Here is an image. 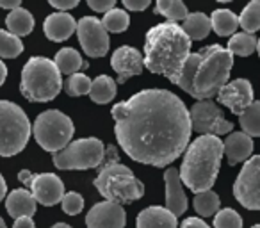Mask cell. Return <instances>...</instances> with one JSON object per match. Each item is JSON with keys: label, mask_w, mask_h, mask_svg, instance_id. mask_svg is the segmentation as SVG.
Masks as SVG:
<instances>
[{"label": "cell", "mask_w": 260, "mask_h": 228, "mask_svg": "<svg viewBox=\"0 0 260 228\" xmlns=\"http://www.w3.org/2000/svg\"><path fill=\"white\" fill-rule=\"evenodd\" d=\"M125 210L121 205L112 202H100L87 212V228H125Z\"/></svg>", "instance_id": "obj_15"}, {"label": "cell", "mask_w": 260, "mask_h": 228, "mask_svg": "<svg viewBox=\"0 0 260 228\" xmlns=\"http://www.w3.org/2000/svg\"><path fill=\"white\" fill-rule=\"evenodd\" d=\"M234 55L221 45H210L189 55L175 84L187 94L202 100H212L228 84Z\"/></svg>", "instance_id": "obj_2"}, {"label": "cell", "mask_w": 260, "mask_h": 228, "mask_svg": "<svg viewBox=\"0 0 260 228\" xmlns=\"http://www.w3.org/2000/svg\"><path fill=\"white\" fill-rule=\"evenodd\" d=\"M251 228H260V224H255V226H251Z\"/></svg>", "instance_id": "obj_48"}, {"label": "cell", "mask_w": 260, "mask_h": 228, "mask_svg": "<svg viewBox=\"0 0 260 228\" xmlns=\"http://www.w3.org/2000/svg\"><path fill=\"white\" fill-rule=\"evenodd\" d=\"M111 66L118 73V82L123 84L134 75H141L145 68V59L141 57V52L134 47H119L112 54Z\"/></svg>", "instance_id": "obj_16"}, {"label": "cell", "mask_w": 260, "mask_h": 228, "mask_svg": "<svg viewBox=\"0 0 260 228\" xmlns=\"http://www.w3.org/2000/svg\"><path fill=\"white\" fill-rule=\"evenodd\" d=\"M219 104L226 105L234 114L241 116L242 112L253 104V87L251 82L246 79H235L228 82L217 94Z\"/></svg>", "instance_id": "obj_14"}, {"label": "cell", "mask_w": 260, "mask_h": 228, "mask_svg": "<svg viewBox=\"0 0 260 228\" xmlns=\"http://www.w3.org/2000/svg\"><path fill=\"white\" fill-rule=\"evenodd\" d=\"M87 6H89L93 11H98V13H109L112 11V9L116 8V0H89L87 2Z\"/></svg>", "instance_id": "obj_37"}, {"label": "cell", "mask_w": 260, "mask_h": 228, "mask_svg": "<svg viewBox=\"0 0 260 228\" xmlns=\"http://www.w3.org/2000/svg\"><path fill=\"white\" fill-rule=\"evenodd\" d=\"M214 228H242V217L234 209H221L214 216Z\"/></svg>", "instance_id": "obj_35"}, {"label": "cell", "mask_w": 260, "mask_h": 228, "mask_svg": "<svg viewBox=\"0 0 260 228\" xmlns=\"http://www.w3.org/2000/svg\"><path fill=\"white\" fill-rule=\"evenodd\" d=\"M194 210L203 217H209V216H214V214L219 212V205H221V200L216 192L210 189V191H205V192H198L194 196Z\"/></svg>", "instance_id": "obj_30"}, {"label": "cell", "mask_w": 260, "mask_h": 228, "mask_svg": "<svg viewBox=\"0 0 260 228\" xmlns=\"http://www.w3.org/2000/svg\"><path fill=\"white\" fill-rule=\"evenodd\" d=\"M191 55V40L178 23L164 22L146 32L145 66L152 73L177 82Z\"/></svg>", "instance_id": "obj_3"}, {"label": "cell", "mask_w": 260, "mask_h": 228, "mask_svg": "<svg viewBox=\"0 0 260 228\" xmlns=\"http://www.w3.org/2000/svg\"><path fill=\"white\" fill-rule=\"evenodd\" d=\"M212 30L217 36H234L239 29V16L230 9H216L210 16Z\"/></svg>", "instance_id": "obj_24"}, {"label": "cell", "mask_w": 260, "mask_h": 228, "mask_svg": "<svg viewBox=\"0 0 260 228\" xmlns=\"http://www.w3.org/2000/svg\"><path fill=\"white\" fill-rule=\"evenodd\" d=\"M155 11L159 15L166 16L168 22L171 23H177L189 16L187 8H185V4L180 2V0H159L155 4Z\"/></svg>", "instance_id": "obj_29"}, {"label": "cell", "mask_w": 260, "mask_h": 228, "mask_svg": "<svg viewBox=\"0 0 260 228\" xmlns=\"http://www.w3.org/2000/svg\"><path fill=\"white\" fill-rule=\"evenodd\" d=\"M91 86H93V80L79 72L68 77V80L64 82V91L70 96H82V94H89Z\"/></svg>", "instance_id": "obj_34"}, {"label": "cell", "mask_w": 260, "mask_h": 228, "mask_svg": "<svg viewBox=\"0 0 260 228\" xmlns=\"http://www.w3.org/2000/svg\"><path fill=\"white\" fill-rule=\"evenodd\" d=\"M18 178L23 185H27L38 203L45 207L57 205L64 198V184L55 173H32L29 170H22Z\"/></svg>", "instance_id": "obj_10"}, {"label": "cell", "mask_w": 260, "mask_h": 228, "mask_svg": "<svg viewBox=\"0 0 260 228\" xmlns=\"http://www.w3.org/2000/svg\"><path fill=\"white\" fill-rule=\"evenodd\" d=\"M43 30L48 40L59 43V41H66L73 32H77V22L70 13L55 11L47 16Z\"/></svg>", "instance_id": "obj_18"}, {"label": "cell", "mask_w": 260, "mask_h": 228, "mask_svg": "<svg viewBox=\"0 0 260 228\" xmlns=\"http://www.w3.org/2000/svg\"><path fill=\"white\" fill-rule=\"evenodd\" d=\"M36 198L29 189H15L8 194L6 198V209H8L9 216L20 219V217H32L36 212Z\"/></svg>", "instance_id": "obj_21"}, {"label": "cell", "mask_w": 260, "mask_h": 228, "mask_svg": "<svg viewBox=\"0 0 260 228\" xmlns=\"http://www.w3.org/2000/svg\"><path fill=\"white\" fill-rule=\"evenodd\" d=\"M182 29H184V32L187 34L191 41H200L209 36L212 23H210V18L205 13H189V16L184 20Z\"/></svg>", "instance_id": "obj_22"}, {"label": "cell", "mask_w": 260, "mask_h": 228, "mask_svg": "<svg viewBox=\"0 0 260 228\" xmlns=\"http://www.w3.org/2000/svg\"><path fill=\"white\" fill-rule=\"evenodd\" d=\"M180 228H210V226L203 219H200V217H187L180 224Z\"/></svg>", "instance_id": "obj_40"}, {"label": "cell", "mask_w": 260, "mask_h": 228, "mask_svg": "<svg viewBox=\"0 0 260 228\" xmlns=\"http://www.w3.org/2000/svg\"><path fill=\"white\" fill-rule=\"evenodd\" d=\"M30 121L20 105L0 100V157L18 155L30 138Z\"/></svg>", "instance_id": "obj_7"}, {"label": "cell", "mask_w": 260, "mask_h": 228, "mask_svg": "<svg viewBox=\"0 0 260 228\" xmlns=\"http://www.w3.org/2000/svg\"><path fill=\"white\" fill-rule=\"evenodd\" d=\"M239 25L244 32L253 34L260 29V0H253L239 15Z\"/></svg>", "instance_id": "obj_31"}, {"label": "cell", "mask_w": 260, "mask_h": 228, "mask_svg": "<svg viewBox=\"0 0 260 228\" xmlns=\"http://www.w3.org/2000/svg\"><path fill=\"white\" fill-rule=\"evenodd\" d=\"M52 228H72V226H70V224H66V223H55Z\"/></svg>", "instance_id": "obj_45"}, {"label": "cell", "mask_w": 260, "mask_h": 228, "mask_svg": "<svg viewBox=\"0 0 260 228\" xmlns=\"http://www.w3.org/2000/svg\"><path fill=\"white\" fill-rule=\"evenodd\" d=\"M256 52H258V57H260V40H258V45H256Z\"/></svg>", "instance_id": "obj_47"}, {"label": "cell", "mask_w": 260, "mask_h": 228, "mask_svg": "<svg viewBox=\"0 0 260 228\" xmlns=\"http://www.w3.org/2000/svg\"><path fill=\"white\" fill-rule=\"evenodd\" d=\"M77 36L89 57H104L109 52V34L102 25V20L94 16H84L77 22Z\"/></svg>", "instance_id": "obj_13"}, {"label": "cell", "mask_w": 260, "mask_h": 228, "mask_svg": "<svg viewBox=\"0 0 260 228\" xmlns=\"http://www.w3.org/2000/svg\"><path fill=\"white\" fill-rule=\"evenodd\" d=\"M164 182H166V209L171 210L175 216H182L187 210V196L182 187L180 171L170 168L164 171Z\"/></svg>", "instance_id": "obj_17"}, {"label": "cell", "mask_w": 260, "mask_h": 228, "mask_svg": "<svg viewBox=\"0 0 260 228\" xmlns=\"http://www.w3.org/2000/svg\"><path fill=\"white\" fill-rule=\"evenodd\" d=\"M23 52V43L18 36L0 29V57L15 59Z\"/></svg>", "instance_id": "obj_33"}, {"label": "cell", "mask_w": 260, "mask_h": 228, "mask_svg": "<svg viewBox=\"0 0 260 228\" xmlns=\"http://www.w3.org/2000/svg\"><path fill=\"white\" fill-rule=\"evenodd\" d=\"M6 77H8V68L2 61H0V86L6 82Z\"/></svg>", "instance_id": "obj_44"}, {"label": "cell", "mask_w": 260, "mask_h": 228, "mask_svg": "<svg viewBox=\"0 0 260 228\" xmlns=\"http://www.w3.org/2000/svg\"><path fill=\"white\" fill-rule=\"evenodd\" d=\"M55 66L59 68L61 73H66V75H75L79 73L80 68H87V62L82 61L80 54L75 50V48H61V50L55 54V59H54Z\"/></svg>", "instance_id": "obj_25"}, {"label": "cell", "mask_w": 260, "mask_h": 228, "mask_svg": "<svg viewBox=\"0 0 260 228\" xmlns=\"http://www.w3.org/2000/svg\"><path fill=\"white\" fill-rule=\"evenodd\" d=\"M6 192H8V185H6V180L4 177L0 175V202L6 198Z\"/></svg>", "instance_id": "obj_43"}, {"label": "cell", "mask_w": 260, "mask_h": 228, "mask_svg": "<svg viewBox=\"0 0 260 228\" xmlns=\"http://www.w3.org/2000/svg\"><path fill=\"white\" fill-rule=\"evenodd\" d=\"M104 160L105 146L96 138L77 139L59 153H54V164L59 170H93L102 166Z\"/></svg>", "instance_id": "obj_9"}, {"label": "cell", "mask_w": 260, "mask_h": 228, "mask_svg": "<svg viewBox=\"0 0 260 228\" xmlns=\"http://www.w3.org/2000/svg\"><path fill=\"white\" fill-rule=\"evenodd\" d=\"M114 134L136 162L166 168L184 153L192 125L185 104L168 89H143L112 107Z\"/></svg>", "instance_id": "obj_1"}, {"label": "cell", "mask_w": 260, "mask_h": 228, "mask_svg": "<svg viewBox=\"0 0 260 228\" xmlns=\"http://www.w3.org/2000/svg\"><path fill=\"white\" fill-rule=\"evenodd\" d=\"M239 123L244 134L249 138H260V102H253L241 116H239Z\"/></svg>", "instance_id": "obj_28"}, {"label": "cell", "mask_w": 260, "mask_h": 228, "mask_svg": "<svg viewBox=\"0 0 260 228\" xmlns=\"http://www.w3.org/2000/svg\"><path fill=\"white\" fill-rule=\"evenodd\" d=\"M61 205H62V210H64L68 216H77V214H80L84 209V198L79 194V192L70 191L64 194Z\"/></svg>", "instance_id": "obj_36"}, {"label": "cell", "mask_w": 260, "mask_h": 228, "mask_svg": "<svg viewBox=\"0 0 260 228\" xmlns=\"http://www.w3.org/2000/svg\"><path fill=\"white\" fill-rule=\"evenodd\" d=\"M102 25L107 32H123V30L128 29L130 25V16L126 15L123 9H112V11L105 13L104 20H102Z\"/></svg>", "instance_id": "obj_32"}, {"label": "cell", "mask_w": 260, "mask_h": 228, "mask_svg": "<svg viewBox=\"0 0 260 228\" xmlns=\"http://www.w3.org/2000/svg\"><path fill=\"white\" fill-rule=\"evenodd\" d=\"M224 143L217 136H200L189 145L180 166V180L194 194L210 191L221 168Z\"/></svg>", "instance_id": "obj_4"}, {"label": "cell", "mask_w": 260, "mask_h": 228, "mask_svg": "<svg viewBox=\"0 0 260 228\" xmlns=\"http://www.w3.org/2000/svg\"><path fill=\"white\" fill-rule=\"evenodd\" d=\"M234 196L244 209L260 210V155L248 159L234 184Z\"/></svg>", "instance_id": "obj_12"}, {"label": "cell", "mask_w": 260, "mask_h": 228, "mask_svg": "<svg viewBox=\"0 0 260 228\" xmlns=\"http://www.w3.org/2000/svg\"><path fill=\"white\" fill-rule=\"evenodd\" d=\"M13 228H36V224H34V221L30 217H20V219L15 221Z\"/></svg>", "instance_id": "obj_42"}, {"label": "cell", "mask_w": 260, "mask_h": 228, "mask_svg": "<svg viewBox=\"0 0 260 228\" xmlns=\"http://www.w3.org/2000/svg\"><path fill=\"white\" fill-rule=\"evenodd\" d=\"M6 25H8V32L15 34V36L22 38L27 34L32 32L34 29V18L27 9L18 8L15 11L8 13V18H6Z\"/></svg>", "instance_id": "obj_23"}, {"label": "cell", "mask_w": 260, "mask_h": 228, "mask_svg": "<svg viewBox=\"0 0 260 228\" xmlns=\"http://www.w3.org/2000/svg\"><path fill=\"white\" fill-rule=\"evenodd\" d=\"M0 8L15 11V9L22 8V0H0Z\"/></svg>", "instance_id": "obj_41"}, {"label": "cell", "mask_w": 260, "mask_h": 228, "mask_svg": "<svg viewBox=\"0 0 260 228\" xmlns=\"http://www.w3.org/2000/svg\"><path fill=\"white\" fill-rule=\"evenodd\" d=\"M136 228H178V221L166 207H148L136 219Z\"/></svg>", "instance_id": "obj_20"}, {"label": "cell", "mask_w": 260, "mask_h": 228, "mask_svg": "<svg viewBox=\"0 0 260 228\" xmlns=\"http://www.w3.org/2000/svg\"><path fill=\"white\" fill-rule=\"evenodd\" d=\"M0 228H8V226H6V223H4V219H2V217H0Z\"/></svg>", "instance_id": "obj_46"}, {"label": "cell", "mask_w": 260, "mask_h": 228, "mask_svg": "<svg viewBox=\"0 0 260 228\" xmlns=\"http://www.w3.org/2000/svg\"><path fill=\"white\" fill-rule=\"evenodd\" d=\"M256 45H258V40H256L253 34L248 32H239L234 34L228 41L226 50L230 52L232 55H241V57H248L253 52L256 50Z\"/></svg>", "instance_id": "obj_27"}, {"label": "cell", "mask_w": 260, "mask_h": 228, "mask_svg": "<svg viewBox=\"0 0 260 228\" xmlns=\"http://www.w3.org/2000/svg\"><path fill=\"white\" fill-rule=\"evenodd\" d=\"M73 132H75L73 121L55 109L41 112L32 125L36 143L45 152L50 153H59L61 150H64L72 141Z\"/></svg>", "instance_id": "obj_8"}, {"label": "cell", "mask_w": 260, "mask_h": 228, "mask_svg": "<svg viewBox=\"0 0 260 228\" xmlns=\"http://www.w3.org/2000/svg\"><path fill=\"white\" fill-rule=\"evenodd\" d=\"M61 72L48 57L34 55L22 70L20 91L30 102H50L62 89Z\"/></svg>", "instance_id": "obj_5"}, {"label": "cell", "mask_w": 260, "mask_h": 228, "mask_svg": "<svg viewBox=\"0 0 260 228\" xmlns=\"http://www.w3.org/2000/svg\"><path fill=\"white\" fill-rule=\"evenodd\" d=\"M50 6L61 13H68L70 9L77 8L79 2H77V0H50Z\"/></svg>", "instance_id": "obj_38"}, {"label": "cell", "mask_w": 260, "mask_h": 228, "mask_svg": "<svg viewBox=\"0 0 260 228\" xmlns=\"http://www.w3.org/2000/svg\"><path fill=\"white\" fill-rule=\"evenodd\" d=\"M123 6L128 11H145L146 8H150L148 0H123Z\"/></svg>", "instance_id": "obj_39"}, {"label": "cell", "mask_w": 260, "mask_h": 228, "mask_svg": "<svg viewBox=\"0 0 260 228\" xmlns=\"http://www.w3.org/2000/svg\"><path fill=\"white\" fill-rule=\"evenodd\" d=\"M192 131L200 132L202 136H223L230 134L234 125L224 120L221 109L212 100L196 102L189 111Z\"/></svg>", "instance_id": "obj_11"}, {"label": "cell", "mask_w": 260, "mask_h": 228, "mask_svg": "<svg viewBox=\"0 0 260 228\" xmlns=\"http://www.w3.org/2000/svg\"><path fill=\"white\" fill-rule=\"evenodd\" d=\"M224 143V155L228 159L230 166H235L239 162H246L251 159L253 153V139L244 132H232Z\"/></svg>", "instance_id": "obj_19"}, {"label": "cell", "mask_w": 260, "mask_h": 228, "mask_svg": "<svg viewBox=\"0 0 260 228\" xmlns=\"http://www.w3.org/2000/svg\"><path fill=\"white\" fill-rule=\"evenodd\" d=\"M94 187L107 202L118 203V205L141 200V196L145 194L143 182L136 178L130 168L119 162L104 164L98 177L94 178Z\"/></svg>", "instance_id": "obj_6"}, {"label": "cell", "mask_w": 260, "mask_h": 228, "mask_svg": "<svg viewBox=\"0 0 260 228\" xmlns=\"http://www.w3.org/2000/svg\"><path fill=\"white\" fill-rule=\"evenodd\" d=\"M89 96L94 104H109L116 96V82L107 75H100L93 80Z\"/></svg>", "instance_id": "obj_26"}]
</instances>
